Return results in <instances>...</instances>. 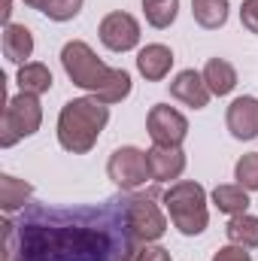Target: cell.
Masks as SVG:
<instances>
[{
  "label": "cell",
  "mask_w": 258,
  "mask_h": 261,
  "mask_svg": "<svg viewBox=\"0 0 258 261\" xmlns=\"http://www.w3.org/2000/svg\"><path fill=\"white\" fill-rule=\"evenodd\" d=\"M3 261H137L140 240L128 222V197L100 210L34 206L18 222L3 219Z\"/></svg>",
  "instance_id": "1"
},
{
  "label": "cell",
  "mask_w": 258,
  "mask_h": 261,
  "mask_svg": "<svg viewBox=\"0 0 258 261\" xmlns=\"http://www.w3.org/2000/svg\"><path fill=\"white\" fill-rule=\"evenodd\" d=\"M61 64L64 73L70 76L73 85L91 91L100 103H122L131 94V73L128 70H113L107 67L88 43L82 40H70L61 49Z\"/></svg>",
  "instance_id": "2"
},
{
  "label": "cell",
  "mask_w": 258,
  "mask_h": 261,
  "mask_svg": "<svg viewBox=\"0 0 258 261\" xmlns=\"http://www.w3.org/2000/svg\"><path fill=\"white\" fill-rule=\"evenodd\" d=\"M107 122H110L107 103H100L97 97H73L58 113V143L73 155H85L94 149Z\"/></svg>",
  "instance_id": "3"
},
{
  "label": "cell",
  "mask_w": 258,
  "mask_h": 261,
  "mask_svg": "<svg viewBox=\"0 0 258 261\" xmlns=\"http://www.w3.org/2000/svg\"><path fill=\"white\" fill-rule=\"evenodd\" d=\"M164 206L170 213V222L179 234L186 237H197L203 234L210 213H207V192L200 182H173L164 192Z\"/></svg>",
  "instance_id": "4"
},
{
  "label": "cell",
  "mask_w": 258,
  "mask_h": 261,
  "mask_svg": "<svg viewBox=\"0 0 258 261\" xmlns=\"http://www.w3.org/2000/svg\"><path fill=\"white\" fill-rule=\"evenodd\" d=\"M43 125V107H40V97L34 94H15L6 100L3 107V119H0V146L9 149L15 146L18 140L37 134Z\"/></svg>",
  "instance_id": "5"
},
{
  "label": "cell",
  "mask_w": 258,
  "mask_h": 261,
  "mask_svg": "<svg viewBox=\"0 0 258 261\" xmlns=\"http://www.w3.org/2000/svg\"><path fill=\"white\" fill-rule=\"evenodd\" d=\"M107 173L110 179L122 189V192H137L152 179V167H149V155L137 146H122L110 155L107 161Z\"/></svg>",
  "instance_id": "6"
},
{
  "label": "cell",
  "mask_w": 258,
  "mask_h": 261,
  "mask_svg": "<svg viewBox=\"0 0 258 261\" xmlns=\"http://www.w3.org/2000/svg\"><path fill=\"white\" fill-rule=\"evenodd\" d=\"M128 222L140 243H155L167 231V219L161 216L152 195H131L128 197Z\"/></svg>",
  "instance_id": "7"
},
{
  "label": "cell",
  "mask_w": 258,
  "mask_h": 261,
  "mask_svg": "<svg viewBox=\"0 0 258 261\" xmlns=\"http://www.w3.org/2000/svg\"><path fill=\"white\" fill-rule=\"evenodd\" d=\"M146 130L155 146H183L189 137V119L167 103H155L146 116Z\"/></svg>",
  "instance_id": "8"
},
{
  "label": "cell",
  "mask_w": 258,
  "mask_h": 261,
  "mask_svg": "<svg viewBox=\"0 0 258 261\" xmlns=\"http://www.w3.org/2000/svg\"><path fill=\"white\" fill-rule=\"evenodd\" d=\"M97 34H100V43L110 52H131L140 43V21L131 12H110L100 21Z\"/></svg>",
  "instance_id": "9"
},
{
  "label": "cell",
  "mask_w": 258,
  "mask_h": 261,
  "mask_svg": "<svg viewBox=\"0 0 258 261\" xmlns=\"http://www.w3.org/2000/svg\"><path fill=\"white\" fill-rule=\"evenodd\" d=\"M225 125H228L234 140H255L258 137V97L243 94V97L231 100Z\"/></svg>",
  "instance_id": "10"
},
{
  "label": "cell",
  "mask_w": 258,
  "mask_h": 261,
  "mask_svg": "<svg viewBox=\"0 0 258 261\" xmlns=\"http://www.w3.org/2000/svg\"><path fill=\"white\" fill-rule=\"evenodd\" d=\"M146 155H149V167H152L155 182L179 179L183 170H186V152L179 146H152Z\"/></svg>",
  "instance_id": "11"
},
{
  "label": "cell",
  "mask_w": 258,
  "mask_h": 261,
  "mask_svg": "<svg viewBox=\"0 0 258 261\" xmlns=\"http://www.w3.org/2000/svg\"><path fill=\"white\" fill-rule=\"evenodd\" d=\"M170 94L179 100V103H186V107H192V110H203L207 103H210V88H207V82H203V73H197V70H183V73H176V79L170 82Z\"/></svg>",
  "instance_id": "12"
},
{
  "label": "cell",
  "mask_w": 258,
  "mask_h": 261,
  "mask_svg": "<svg viewBox=\"0 0 258 261\" xmlns=\"http://www.w3.org/2000/svg\"><path fill=\"white\" fill-rule=\"evenodd\" d=\"M170 67H173V52L164 43H152V46L137 52V70L149 82H161L170 73Z\"/></svg>",
  "instance_id": "13"
},
{
  "label": "cell",
  "mask_w": 258,
  "mask_h": 261,
  "mask_svg": "<svg viewBox=\"0 0 258 261\" xmlns=\"http://www.w3.org/2000/svg\"><path fill=\"white\" fill-rule=\"evenodd\" d=\"M3 55L12 64H28L34 55V34L24 24H6L3 28Z\"/></svg>",
  "instance_id": "14"
},
{
  "label": "cell",
  "mask_w": 258,
  "mask_h": 261,
  "mask_svg": "<svg viewBox=\"0 0 258 261\" xmlns=\"http://www.w3.org/2000/svg\"><path fill=\"white\" fill-rule=\"evenodd\" d=\"M203 82L216 97H225L237 88V70L225 58H210L207 67H203Z\"/></svg>",
  "instance_id": "15"
},
{
  "label": "cell",
  "mask_w": 258,
  "mask_h": 261,
  "mask_svg": "<svg viewBox=\"0 0 258 261\" xmlns=\"http://www.w3.org/2000/svg\"><path fill=\"white\" fill-rule=\"evenodd\" d=\"M31 195H34L31 182H24L18 176H9V173H0V210L6 216L24 210V203L31 200Z\"/></svg>",
  "instance_id": "16"
},
{
  "label": "cell",
  "mask_w": 258,
  "mask_h": 261,
  "mask_svg": "<svg viewBox=\"0 0 258 261\" xmlns=\"http://www.w3.org/2000/svg\"><path fill=\"white\" fill-rule=\"evenodd\" d=\"M15 82H18V88H21L24 94H34V97L52 91V73H49V67L40 64V61H28V64L18 67Z\"/></svg>",
  "instance_id": "17"
},
{
  "label": "cell",
  "mask_w": 258,
  "mask_h": 261,
  "mask_svg": "<svg viewBox=\"0 0 258 261\" xmlns=\"http://www.w3.org/2000/svg\"><path fill=\"white\" fill-rule=\"evenodd\" d=\"M225 234H228V240H231L234 246L255 249V246H258V216H249V213L231 216V222H228Z\"/></svg>",
  "instance_id": "18"
},
{
  "label": "cell",
  "mask_w": 258,
  "mask_h": 261,
  "mask_svg": "<svg viewBox=\"0 0 258 261\" xmlns=\"http://www.w3.org/2000/svg\"><path fill=\"white\" fill-rule=\"evenodd\" d=\"M194 21L207 31H216L228 21V0H192Z\"/></svg>",
  "instance_id": "19"
},
{
  "label": "cell",
  "mask_w": 258,
  "mask_h": 261,
  "mask_svg": "<svg viewBox=\"0 0 258 261\" xmlns=\"http://www.w3.org/2000/svg\"><path fill=\"white\" fill-rule=\"evenodd\" d=\"M213 203L219 206V213L240 216V213L249 210V192L243 186H216L213 189Z\"/></svg>",
  "instance_id": "20"
},
{
  "label": "cell",
  "mask_w": 258,
  "mask_h": 261,
  "mask_svg": "<svg viewBox=\"0 0 258 261\" xmlns=\"http://www.w3.org/2000/svg\"><path fill=\"white\" fill-rule=\"evenodd\" d=\"M143 12H146V21L158 31L170 28L176 21V12H179V0H143Z\"/></svg>",
  "instance_id": "21"
},
{
  "label": "cell",
  "mask_w": 258,
  "mask_h": 261,
  "mask_svg": "<svg viewBox=\"0 0 258 261\" xmlns=\"http://www.w3.org/2000/svg\"><path fill=\"white\" fill-rule=\"evenodd\" d=\"M21 3H28L31 9H40L52 21H70L82 9V0H21Z\"/></svg>",
  "instance_id": "22"
},
{
  "label": "cell",
  "mask_w": 258,
  "mask_h": 261,
  "mask_svg": "<svg viewBox=\"0 0 258 261\" xmlns=\"http://www.w3.org/2000/svg\"><path fill=\"white\" fill-rule=\"evenodd\" d=\"M234 179H237V186H243L246 192H258V152L243 155V158L234 164Z\"/></svg>",
  "instance_id": "23"
},
{
  "label": "cell",
  "mask_w": 258,
  "mask_h": 261,
  "mask_svg": "<svg viewBox=\"0 0 258 261\" xmlns=\"http://www.w3.org/2000/svg\"><path fill=\"white\" fill-rule=\"evenodd\" d=\"M240 21L249 34H258V0H243L240 6Z\"/></svg>",
  "instance_id": "24"
},
{
  "label": "cell",
  "mask_w": 258,
  "mask_h": 261,
  "mask_svg": "<svg viewBox=\"0 0 258 261\" xmlns=\"http://www.w3.org/2000/svg\"><path fill=\"white\" fill-rule=\"evenodd\" d=\"M213 261H252V255H249L243 246H234V243H231V246H222V249L213 255Z\"/></svg>",
  "instance_id": "25"
},
{
  "label": "cell",
  "mask_w": 258,
  "mask_h": 261,
  "mask_svg": "<svg viewBox=\"0 0 258 261\" xmlns=\"http://www.w3.org/2000/svg\"><path fill=\"white\" fill-rule=\"evenodd\" d=\"M137 261H173V258H170V252L164 246H146V249H140Z\"/></svg>",
  "instance_id": "26"
},
{
  "label": "cell",
  "mask_w": 258,
  "mask_h": 261,
  "mask_svg": "<svg viewBox=\"0 0 258 261\" xmlns=\"http://www.w3.org/2000/svg\"><path fill=\"white\" fill-rule=\"evenodd\" d=\"M9 12H12V0H3V9H0V18H3V24H12V21H9Z\"/></svg>",
  "instance_id": "27"
}]
</instances>
